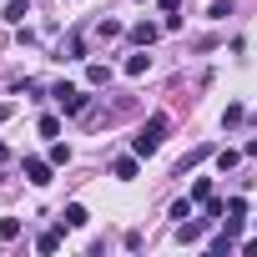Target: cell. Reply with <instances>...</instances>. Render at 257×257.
Listing matches in <instances>:
<instances>
[{"mask_svg": "<svg viewBox=\"0 0 257 257\" xmlns=\"http://www.w3.org/2000/svg\"><path fill=\"white\" fill-rule=\"evenodd\" d=\"M167 126H172V121H167V116L157 111V116H152V121L142 126V132L132 137V152H137V157H152V152L162 147V137H167Z\"/></svg>", "mask_w": 257, "mask_h": 257, "instance_id": "obj_1", "label": "cell"}, {"mask_svg": "<svg viewBox=\"0 0 257 257\" xmlns=\"http://www.w3.org/2000/svg\"><path fill=\"white\" fill-rule=\"evenodd\" d=\"M51 96L61 101V111H66V116H76V111H86V91H81V86H71V81H61V86H56Z\"/></svg>", "mask_w": 257, "mask_h": 257, "instance_id": "obj_2", "label": "cell"}, {"mask_svg": "<svg viewBox=\"0 0 257 257\" xmlns=\"http://www.w3.org/2000/svg\"><path fill=\"white\" fill-rule=\"evenodd\" d=\"M51 167H56L51 157H46V162H41V157H26V177H31V187H46V182H51Z\"/></svg>", "mask_w": 257, "mask_h": 257, "instance_id": "obj_3", "label": "cell"}, {"mask_svg": "<svg viewBox=\"0 0 257 257\" xmlns=\"http://www.w3.org/2000/svg\"><path fill=\"white\" fill-rule=\"evenodd\" d=\"M207 152H212V147H192V152H187V157L177 162V177H187L192 167H202V162H207Z\"/></svg>", "mask_w": 257, "mask_h": 257, "instance_id": "obj_4", "label": "cell"}, {"mask_svg": "<svg viewBox=\"0 0 257 257\" xmlns=\"http://www.w3.org/2000/svg\"><path fill=\"white\" fill-rule=\"evenodd\" d=\"M157 36H162V26H152V21H142V26H137V31H132V41H137V46H142V51H147V46H152V41H157Z\"/></svg>", "mask_w": 257, "mask_h": 257, "instance_id": "obj_5", "label": "cell"}, {"mask_svg": "<svg viewBox=\"0 0 257 257\" xmlns=\"http://www.w3.org/2000/svg\"><path fill=\"white\" fill-rule=\"evenodd\" d=\"M61 222H66V227H86V222H91V212H86L81 202H71V207L61 212Z\"/></svg>", "mask_w": 257, "mask_h": 257, "instance_id": "obj_6", "label": "cell"}, {"mask_svg": "<svg viewBox=\"0 0 257 257\" xmlns=\"http://www.w3.org/2000/svg\"><path fill=\"white\" fill-rule=\"evenodd\" d=\"M202 227H207V217H202V222H192V217H187V222L177 227V237H182V242L192 247V242H202Z\"/></svg>", "mask_w": 257, "mask_h": 257, "instance_id": "obj_7", "label": "cell"}, {"mask_svg": "<svg viewBox=\"0 0 257 257\" xmlns=\"http://www.w3.org/2000/svg\"><path fill=\"white\" fill-rule=\"evenodd\" d=\"M86 81H91V86H106V81H111V66L91 61V66H86Z\"/></svg>", "mask_w": 257, "mask_h": 257, "instance_id": "obj_8", "label": "cell"}, {"mask_svg": "<svg viewBox=\"0 0 257 257\" xmlns=\"http://www.w3.org/2000/svg\"><path fill=\"white\" fill-rule=\"evenodd\" d=\"M111 172H116L121 182H132V177H137V157H116V167H111Z\"/></svg>", "mask_w": 257, "mask_h": 257, "instance_id": "obj_9", "label": "cell"}, {"mask_svg": "<svg viewBox=\"0 0 257 257\" xmlns=\"http://www.w3.org/2000/svg\"><path fill=\"white\" fill-rule=\"evenodd\" d=\"M31 16V0H11V6H6V16H0V21H26Z\"/></svg>", "mask_w": 257, "mask_h": 257, "instance_id": "obj_10", "label": "cell"}, {"mask_svg": "<svg viewBox=\"0 0 257 257\" xmlns=\"http://www.w3.org/2000/svg\"><path fill=\"white\" fill-rule=\"evenodd\" d=\"M147 66H152V56L142 51V56H132V61H126V76H147Z\"/></svg>", "mask_w": 257, "mask_h": 257, "instance_id": "obj_11", "label": "cell"}, {"mask_svg": "<svg viewBox=\"0 0 257 257\" xmlns=\"http://www.w3.org/2000/svg\"><path fill=\"white\" fill-rule=\"evenodd\" d=\"M36 247H41V252H56V247H61V232H56V227H51V232H41V237H36Z\"/></svg>", "mask_w": 257, "mask_h": 257, "instance_id": "obj_12", "label": "cell"}, {"mask_svg": "<svg viewBox=\"0 0 257 257\" xmlns=\"http://www.w3.org/2000/svg\"><path fill=\"white\" fill-rule=\"evenodd\" d=\"M0 237L16 242V237H21V217H6V222H0Z\"/></svg>", "mask_w": 257, "mask_h": 257, "instance_id": "obj_13", "label": "cell"}, {"mask_svg": "<svg viewBox=\"0 0 257 257\" xmlns=\"http://www.w3.org/2000/svg\"><path fill=\"white\" fill-rule=\"evenodd\" d=\"M242 121H247L242 106H227V111H222V126H242Z\"/></svg>", "mask_w": 257, "mask_h": 257, "instance_id": "obj_14", "label": "cell"}, {"mask_svg": "<svg viewBox=\"0 0 257 257\" xmlns=\"http://www.w3.org/2000/svg\"><path fill=\"white\" fill-rule=\"evenodd\" d=\"M51 162L66 167V162H71V147H66V142H51Z\"/></svg>", "mask_w": 257, "mask_h": 257, "instance_id": "obj_15", "label": "cell"}, {"mask_svg": "<svg viewBox=\"0 0 257 257\" xmlns=\"http://www.w3.org/2000/svg\"><path fill=\"white\" fill-rule=\"evenodd\" d=\"M207 197H212V182L197 177V182H192V202H207Z\"/></svg>", "mask_w": 257, "mask_h": 257, "instance_id": "obj_16", "label": "cell"}, {"mask_svg": "<svg viewBox=\"0 0 257 257\" xmlns=\"http://www.w3.org/2000/svg\"><path fill=\"white\" fill-rule=\"evenodd\" d=\"M96 36H101V41H116V36H121V26H116V21H101V26H96Z\"/></svg>", "mask_w": 257, "mask_h": 257, "instance_id": "obj_17", "label": "cell"}, {"mask_svg": "<svg viewBox=\"0 0 257 257\" xmlns=\"http://www.w3.org/2000/svg\"><path fill=\"white\" fill-rule=\"evenodd\" d=\"M237 162H242V157H237V152H232V147H227V152H217V167H222V172H232V167H237Z\"/></svg>", "mask_w": 257, "mask_h": 257, "instance_id": "obj_18", "label": "cell"}, {"mask_svg": "<svg viewBox=\"0 0 257 257\" xmlns=\"http://www.w3.org/2000/svg\"><path fill=\"white\" fill-rule=\"evenodd\" d=\"M41 137H61V121L56 116H41Z\"/></svg>", "mask_w": 257, "mask_h": 257, "instance_id": "obj_19", "label": "cell"}, {"mask_svg": "<svg viewBox=\"0 0 257 257\" xmlns=\"http://www.w3.org/2000/svg\"><path fill=\"white\" fill-rule=\"evenodd\" d=\"M162 11H167V16H177V11H182V0H162Z\"/></svg>", "mask_w": 257, "mask_h": 257, "instance_id": "obj_20", "label": "cell"}, {"mask_svg": "<svg viewBox=\"0 0 257 257\" xmlns=\"http://www.w3.org/2000/svg\"><path fill=\"white\" fill-rule=\"evenodd\" d=\"M242 252H247V257H257V237H247V242H242Z\"/></svg>", "mask_w": 257, "mask_h": 257, "instance_id": "obj_21", "label": "cell"}, {"mask_svg": "<svg viewBox=\"0 0 257 257\" xmlns=\"http://www.w3.org/2000/svg\"><path fill=\"white\" fill-rule=\"evenodd\" d=\"M6 116H11V106H6V101H0V121H6Z\"/></svg>", "mask_w": 257, "mask_h": 257, "instance_id": "obj_22", "label": "cell"}, {"mask_svg": "<svg viewBox=\"0 0 257 257\" xmlns=\"http://www.w3.org/2000/svg\"><path fill=\"white\" fill-rule=\"evenodd\" d=\"M247 157H257V142H247Z\"/></svg>", "mask_w": 257, "mask_h": 257, "instance_id": "obj_23", "label": "cell"}]
</instances>
